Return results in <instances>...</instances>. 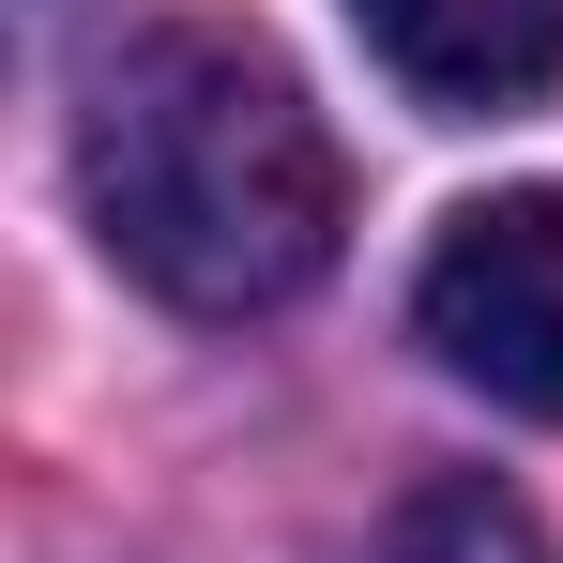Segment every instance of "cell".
Returning a JSON list of instances; mask_svg holds the SVG:
<instances>
[{
    "label": "cell",
    "mask_w": 563,
    "mask_h": 563,
    "mask_svg": "<svg viewBox=\"0 0 563 563\" xmlns=\"http://www.w3.org/2000/svg\"><path fill=\"white\" fill-rule=\"evenodd\" d=\"M77 213L153 305L260 320L335 275L351 168L260 31L168 15V31H122L77 92Z\"/></svg>",
    "instance_id": "6da1fadb"
},
{
    "label": "cell",
    "mask_w": 563,
    "mask_h": 563,
    "mask_svg": "<svg viewBox=\"0 0 563 563\" xmlns=\"http://www.w3.org/2000/svg\"><path fill=\"white\" fill-rule=\"evenodd\" d=\"M411 335L518 427H563V184H503L442 213L427 275H411Z\"/></svg>",
    "instance_id": "7a4b0ae2"
},
{
    "label": "cell",
    "mask_w": 563,
    "mask_h": 563,
    "mask_svg": "<svg viewBox=\"0 0 563 563\" xmlns=\"http://www.w3.org/2000/svg\"><path fill=\"white\" fill-rule=\"evenodd\" d=\"M351 31L442 122H503L563 92V0H351Z\"/></svg>",
    "instance_id": "3957f363"
},
{
    "label": "cell",
    "mask_w": 563,
    "mask_h": 563,
    "mask_svg": "<svg viewBox=\"0 0 563 563\" xmlns=\"http://www.w3.org/2000/svg\"><path fill=\"white\" fill-rule=\"evenodd\" d=\"M366 563H563L549 518L518 503V487H487V472H442V487H411L396 518H380Z\"/></svg>",
    "instance_id": "277c9868"
}]
</instances>
